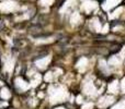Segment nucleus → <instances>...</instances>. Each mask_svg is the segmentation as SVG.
Returning <instances> with one entry per match:
<instances>
[{
    "label": "nucleus",
    "instance_id": "obj_1",
    "mask_svg": "<svg viewBox=\"0 0 125 109\" xmlns=\"http://www.w3.org/2000/svg\"><path fill=\"white\" fill-rule=\"evenodd\" d=\"M2 27H3V23H2V22L1 21H0V30H1V28Z\"/></svg>",
    "mask_w": 125,
    "mask_h": 109
}]
</instances>
